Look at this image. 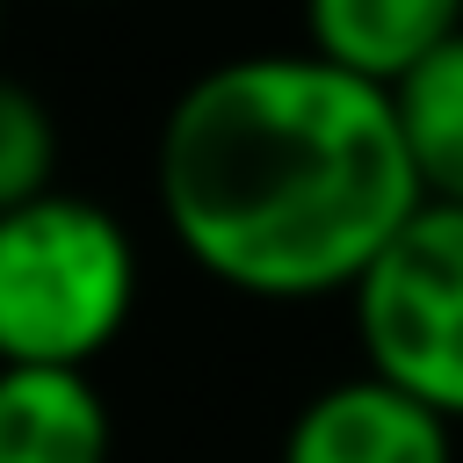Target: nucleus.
Listing matches in <instances>:
<instances>
[{
    "mask_svg": "<svg viewBox=\"0 0 463 463\" xmlns=\"http://www.w3.org/2000/svg\"><path fill=\"white\" fill-rule=\"evenodd\" d=\"M449 36H463V0H304V51L383 94Z\"/></svg>",
    "mask_w": 463,
    "mask_h": 463,
    "instance_id": "39448f33",
    "label": "nucleus"
},
{
    "mask_svg": "<svg viewBox=\"0 0 463 463\" xmlns=\"http://www.w3.org/2000/svg\"><path fill=\"white\" fill-rule=\"evenodd\" d=\"M174 246L253 304L347 297L420 210L391 94L311 51H246L195 72L152 145Z\"/></svg>",
    "mask_w": 463,
    "mask_h": 463,
    "instance_id": "f257e3e1",
    "label": "nucleus"
},
{
    "mask_svg": "<svg viewBox=\"0 0 463 463\" xmlns=\"http://www.w3.org/2000/svg\"><path fill=\"white\" fill-rule=\"evenodd\" d=\"M362 369L463 427V210L420 203L347 289Z\"/></svg>",
    "mask_w": 463,
    "mask_h": 463,
    "instance_id": "7ed1b4c3",
    "label": "nucleus"
},
{
    "mask_svg": "<svg viewBox=\"0 0 463 463\" xmlns=\"http://www.w3.org/2000/svg\"><path fill=\"white\" fill-rule=\"evenodd\" d=\"M0 29H7V0H0Z\"/></svg>",
    "mask_w": 463,
    "mask_h": 463,
    "instance_id": "1a4fd4ad",
    "label": "nucleus"
},
{
    "mask_svg": "<svg viewBox=\"0 0 463 463\" xmlns=\"http://www.w3.org/2000/svg\"><path fill=\"white\" fill-rule=\"evenodd\" d=\"M116 420L94 369H0V463H109Z\"/></svg>",
    "mask_w": 463,
    "mask_h": 463,
    "instance_id": "423d86ee",
    "label": "nucleus"
},
{
    "mask_svg": "<svg viewBox=\"0 0 463 463\" xmlns=\"http://www.w3.org/2000/svg\"><path fill=\"white\" fill-rule=\"evenodd\" d=\"M282 463H456V427L398 383L354 369L289 412Z\"/></svg>",
    "mask_w": 463,
    "mask_h": 463,
    "instance_id": "20e7f679",
    "label": "nucleus"
},
{
    "mask_svg": "<svg viewBox=\"0 0 463 463\" xmlns=\"http://www.w3.org/2000/svg\"><path fill=\"white\" fill-rule=\"evenodd\" d=\"M398 145L420 181V203H456L463 210V36H449L434 58H420L391 87Z\"/></svg>",
    "mask_w": 463,
    "mask_h": 463,
    "instance_id": "0eeeda50",
    "label": "nucleus"
},
{
    "mask_svg": "<svg viewBox=\"0 0 463 463\" xmlns=\"http://www.w3.org/2000/svg\"><path fill=\"white\" fill-rule=\"evenodd\" d=\"M137 311V239L51 188L0 217V369H94Z\"/></svg>",
    "mask_w": 463,
    "mask_h": 463,
    "instance_id": "f03ea898",
    "label": "nucleus"
},
{
    "mask_svg": "<svg viewBox=\"0 0 463 463\" xmlns=\"http://www.w3.org/2000/svg\"><path fill=\"white\" fill-rule=\"evenodd\" d=\"M58 188V123L36 87L0 72V217Z\"/></svg>",
    "mask_w": 463,
    "mask_h": 463,
    "instance_id": "6e6552de",
    "label": "nucleus"
}]
</instances>
